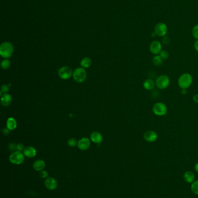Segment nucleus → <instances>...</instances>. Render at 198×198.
I'll use <instances>...</instances> for the list:
<instances>
[{"instance_id":"24","label":"nucleus","mask_w":198,"mask_h":198,"mask_svg":"<svg viewBox=\"0 0 198 198\" xmlns=\"http://www.w3.org/2000/svg\"><path fill=\"white\" fill-rule=\"evenodd\" d=\"M77 143L78 142H77V140L74 138H71L67 141V144L70 147H75L76 145H77Z\"/></svg>"},{"instance_id":"34","label":"nucleus","mask_w":198,"mask_h":198,"mask_svg":"<svg viewBox=\"0 0 198 198\" xmlns=\"http://www.w3.org/2000/svg\"><path fill=\"white\" fill-rule=\"evenodd\" d=\"M194 48L196 51L198 52V40H196L194 44Z\"/></svg>"},{"instance_id":"37","label":"nucleus","mask_w":198,"mask_h":198,"mask_svg":"<svg viewBox=\"0 0 198 198\" xmlns=\"http://www.w3.org/2000/svg\"><path fill=\"white\" fill-rule=\"evenodd\" d=\"M151 36L152 37H155L156 36V33H154V31L151 34Z\"/></svg>"},{"instance_id":"10","label":"nucleus","mask_w":198,"mask_h":198,"mask_svg":"<svg viewBox=\"0 0 198 198\" xmlns=\"http://www.w3.org/2000/svg\"><path fill=\"white\" fill-rule=\"evenodd\" d=\"M161 44L159 41H154L149 45V51L152 54L157 55L161 51Z\"/></svg>"},{"instance_id":"19","label":"nucleus","mask_w":198,"mask_h":198,"mask_svg":"<svg viewBox=\"0 0 198 198\" xmlns=\"http://www.w3.org/2000/svg\"><path fill=\"white\" fill-rule=\"evenodd\" d=\"M17 126L16 121L14 118H9L7 121V127L10 130H13L16 129Z\"/></svg>"},{"instance_id":"6","label":"nucleus","mask_w":198,"mask_h":198,"mask_svg":"<svg viewBox=\"0 0 198 198\" xmlns=\"http://www.w3.org/2000/svg\"><path fill=\"white\" fill-rule=\"evenodd\" d=\"M9 161L14 165H21L24 161V155L22 152L15 151L9 156Z\"/></svg>"},{"instance_id":"3","label":"nucleus","mask_w":198,"mask_h":198,"mask_svg":"<svg viewBox=\"0 0 198 198\" xmlns=\"http://www.w3.org/2000/svg\"><path fill=\"white\" fill-rule=\"evenodd\" d=\"M170 78L166 75H161L159 76L155 82L156 86L159 89H165L170 85Z\"/></svg>"},{"instance_id":"5","label":"nucleus","mask_w":198,"mask_h":198,"mask_svg":"<svg viewBox=\"0 0 198 198\" xmlns=\"http://www.w3.org/2000/svg\"><path fill=\"white\" fill-rule=\"evenodd\" d=\"M152 111L155 115L157 116H163L167 114V108L164 103L157 102L154 105Z\"/></svg>"},{"instance_id":"8","label":"nucleus","mask_w":198,"mask_h":198,"mask_svg":"<svg viewBox=\"0 0 198 198\" xmlns=\"http://www.w3.org/2000/svg\"><path fill=\"white\" fill-rule=\"evenodd\" d=\"M73 74L72 68L68 66H64L60 68L58 71L59 77L62 80H67L70 78Z\"/></svg>"},{"instance_id":"17","label":"nucleus","mask_w":198,"mask_h":198,"mask_svg":"<svg viewBox=\"0 0 198 198\" xmlns=\"http://www.w3.org/2000/svg\"><path fill=\"white\" fill-rule=\"evenodd\" d=\"M183 178L187 183H192L195 181V176L192 171H187L183 174Z\"/></svg>"},{"instance_id":"29","label":"nucleus","mask_w":198,"mask_h":198,"mask_svg":"<svg viewBox=\"0 0 198 198\" xmlns=\"http://www.w3.org/2000/svg\"><path fill=\"white\" fill-rule=\"evenodd\" d=\"M1 91L4 93H6L9 91V87L7 85H3L1 88Z\"/></svg>"},{"instance_id":"21","label":"nucleus","mask_w":198,"mask_h":198,"mask_svg":"<svg viewBox=\"0 0 198 198\" xmlns=\"http://www.w3.org/2000/svg\"><path fill=\"white\" fill-rule=\"evenodd\" d=\"M163 59L159 55H155L152 59V63L155 66H161L163 63Z\"/></svg>"},{"instance_id":"12","label":"nucleus","mask_w":198,"mask_h":198,"mask_svg":"<svg viewBox=\"0 0 198 198\" xmlns=\"http://www.w3.org/2000/svg\"><path fill=\"white\" fill-rule=\"evenodd\" d=\"M90 141L87 137H83L77 143V147L81 151H86L90 147Z\"/></svg>"},{"instance_id":"31","label":"nucleus","mask_w":198,"mask_h":198,"mask_svg":"<svg viewBox=\"0 0 198 198\" xmlns=\"http://www.w3.org/2000/svg\"><path fill=\"white\" fill-rule=\"evenodd\" d=\"M16 145L17 144H15V143H11L9 145V149L12 151L16 150Z\"/></svg>"},{"instance_id":"13","label":"nucleus","mask_w":198,"mask_h":198,"mask_svg":"<svg viewBox=\"0 0 198 198\" xmlns=\"http://www.w3.org/2000/svg\"><path fill=\"white\" fill-rule=\"evenodd\" d=\"M37 154V151L34 147L31 146H28L24 148L23 150V154L25 156L31 158L34 157Z\"/></svg>"},{"instance_id":"33","label":"nucleus","mask_w":198,"mask_h":198,"mask_svg":"<svg viewBox=\"0 0 198 198\" xmlns=\"http://www.w3.org/2000/svg\"><path fill=\"white\" fill-rule=\"evenodd\" d=\"M193 100L195 103H198V94H196L193 96Z\"/></svg>"},{"instance_id":"15","label":"nucleus","mask_w":198,"mask_h":198,"mask_svg":"<svg viewBox=\"0 0 198 198\" xmlns=\"http://www.w3.org/2000/svg\"><path fill=\"white\" fill-rule=\"evenodd\" d=\"M91 140L96 144H99L102 141V135L99 132H93L91 134Z\"/></svg>"},{"instance_id":"23","label":"nucleus","mask_w":198,"mask_h":198,"mask_svg":"<svg viewBox=\"0 0 198 198\" xmlns=\"http://www.w3.org/2000/svg\"><path fill=\"white\" fill-rule=\"evenodd\" d=\"M1 68L4 70H7L11 66V62L8 59H5L1 63Z\"/></svg>"},{"instance_id":"9","label":"nucleus","mask_w":198,"mask_h":198,"mask_svg":"<svg viewBox=\"0 0 198 198\" xmlns=\"http://www.w3.org/2000/svg\"><path fill=\"white\" fill-rule=\"evenodd\" d=\"M45 187L50 191L55 190L58 187V182L57 180L53 177H48L44 182Z\"/></svg>"},{"instance_id":"16","label":"nucleus","mask_w":198,"mask_h":198,"mask_svg":"<svg viewBox=\"0 0 198 198\" xmlns=\"http://www.w3.org/2000/svg\"><path fill=\"white\" fill-rule=\"evenodd\" d=\"M33 167L36 171H42L45 167V163L43 160L38 159L34 162Z\"/></svg>"},{"instance_id":"35","label":"nucleus","mask_w":198,"mask_h":198,"mask_svg":"<svg viewBox=\"0 0 198 198\" xmlns=\"http://www.w3.org/2000/svg\"><path fill=\"white\" fill-rule=\"evenodd\" d=\"M181 94H182V95H186V94L187 93V89H181Z\"/></svg>"},{"instance_id":"11","label":"nucleus","mask_w":198,"mask_h":198,"mask_svg":"<svg viewBox=\"0 0 198 198\" xmlns=\"http://www.w3.org/2000/svg\"><path fill=\"white\" fill-rule=\"evenodd\" d=\"M144 139L147 142L153 143L157 139V134L154 130H148L144 134Z\"/></svg>"},{"instance_id":"7","label":"nucleus","mask_w":198,"mask_h":198,"mask_svg":"<svg viewBox=\"0 0 198 198\" xmlns=\"http://www.w3.org/2000/svg\"><path fill=\"white\" fill-rule=\"evenodd\" d=\"M167 31V26L164 23H158L154 27V32L157 36L164 37L166 36Z\"/></svg>"},{"instance_id":"27","label":"nucleus","mask_w":198,"mask_h":198,"mask_svg":"<svg viewBox=\"0 0 198 198\" xmlns=\"http://www.w3.org/2000/svg\"><path fill=\"white\" fill-rule=\"evenodd\" d=\"M40 176L41 177V178H48V173L45 170H42V171H40Z\"/></svg>"},{"instance_id":"22","label":"nucleus","mask_w":198,"mask_h":198,"mask_svg":"<svg viewBox=\"0 0 198 198\" xmlns=\"http://www.w3.org/2000/svg\"><path fill=\"white\" fill-rule=\"evenodd\" d=\"M191 189V191L194 194L198 195V180L196 181H194L192 183Z\"/></svg>"},{"instance_id":"2","label":"nucleus","mask_w":198,"mask_h":198,"mask_svg":"<svg viewBox=\"0 0 198 198\" xmlns=\"http://www.w3.org/2000/svg\"><path fill=\"white\" fill-rule=\"evenodd\" d=\"M193 81L192 77L190 74H182L178 80V85L181 89L190 88Z\"/></svg>"},{"instance_id":"32","label":"nucleus","mask_w":198,"mask_h":198,"mask_svg":"<svg viewBox=\"0 0 198 198\" xmlns=\"http://www.w3.org/2000/svg\"><path fill=\"white\" fill-rule=\"evenodd\" d=\"M3 133L5 135H8V134H9L10 133V130L8 129L7 127V128H4L3 129Z\"/></svg>"},{"instance_id":"26","label":"nucleus","mask_w":198,"mask_h":198,"mask_svg":"<svg viewBox=\"0 0 198 198\" xmlns=\"http://www.w3.org/2000/svg\"><path fill=\"white\" fill-rule=\"evenodd\" d=\"M159 56L163 60H166L169 58V52L166 51H161L159 53Z\"/></svg>"},{"instance_id":"36","label":"nucleus","mask_w":198,"mask_h":198,"mask_svg":"<svg viewBox=\"0 0 198 198\" xmlns=\"http://www.w3.org/2000/svg\"><path fill=\"white\" fill-rule=\"evenodd\" d=\"M195 170L198 173V162L196 163L195 165Z\"/></svg>"},{"instance_id":"20","label":"nucleus","mask_w":198,"mask_h":198,"mask_svg":"<svg viewBox=\"0 0 198 198\" xmlns=\"http://www.w3.org/2000/svg\"><path fill=\"white\" fill-rule=\"evenodd\" d=\"M92 64V61L89 58H84L81 60L80 64L83 68H88Z\"/></svg>"},{"instance_id":"28","label":"nucleus","mask_w":198,"mask_h":198,"mask_svg":"<svg viewBox=\"0 0 198 198\" xmlns=\"http://www.w3.org/2000/svg\"><path fill=\"white\" fill-rule=\"evenodd\" d=\"M163 43L165 45H169L170 42V38L168 36H164L162 39Z\"/></svg>"},{"instance_id":"18","label":"nucleus","mask_w":198,"mask_h":198,"mask_svg":"<svg viewBox=\"0 0 198 198\" xmlns=\"http://www.w3.org/2000/svg\"><path fill=\"white\" fill-rule=\"evenodd\" d=\"M155 85H156L155 82L151 79H147L144 82V83H143L144 88L145 89L148 90L153 89L154 88Z\"/></svg>"},{"instance_id":"14","label":"nucleus","mask_w":198,"mask_h":198,"mask_svg":"<svg viewBox=\"0 0 198 198\" xmlns=\"http://www.w3.org/2000/svg\"><path fill=\"white\" fill-rule=\"evenodd\" d=\"M12 101V96L9 94L4 93L3 95L1 96V103L4 107H7L11 104Z\"/></svg>"},{"instance_id":"1","label":"nucleus","mask_w":198,"mask_h":198,"mask_svg":"<svg viewBox=\"0 0 198 198\" xmlns=\"http://www.w3.org/2000/svg\"><path fill=\"white\" fill-rule=\"evenodd\" d=\"M14 46L9 42H4L0 46V55L5 59H8L11 57L14 52Z\"/></svg>"},{"instance_id":"25","label":"nucleus","mask_w":198,"mask_h":198,"mask_svg":"<svg viewBox=\"0 0 198 198\" xmlns=\"http://www.w3.org/2000/svg\"><path fill=\"white\" fill-rule=\"evenodd\" d=\"M192 34L193 37L196 39V40H198V24L195 26L192 31Z\"/></svg>"},{"instance_id":"4","label":"nucleus","mask_w":198,"mask_h":198,"mask_svg":"<svg viewBox=\"0 0 198 198\" xmlns=\"http://www.w3.org/2000/svg\"><path fill=\"white\" fill-rule=\"evenodd\" d=\"M73 77L76 82L79 83L83 82L87 78V73L85 69L81 67L77 68L73 71Z\"/></svg>"},{"instance_id":"30","label":"nucleus","mask_w":198,"mask_h":198,"mask_svg":"<svg viewBox=\"0 0 198 198\" xmlns=\"http://www.w3.org/2000/svg\"><path fill=\"white\" fill-rule=\"evenodd\" d=\"M24 146L21 143H19L16 145V151H19V152H22V151L24 150Z\"/></svg>"}]
</instances>
